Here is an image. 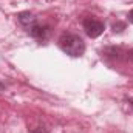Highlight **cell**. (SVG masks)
I'll return each mask as SVG.
<instances>
[{"label": "cell", "instance_id": "obj_1", "mask_svg": "<svg viewBox=\"0 0 133 133\" xmlns=\"http://www.w3.org/2000/svg\"><path fill=\"white\" fill-rule=\"evenodd\" d=\"M59 46L61 50L71 56V57H81L85 53V42L73 33H62L59 37Z\"/></svg>", "mask_w": 133, "mask_h": 133}, {"label": "cell", "instance_id": "obj_2", "mask_svg": "<svg viewBox=\"0 0 133 133\" xmlns=\"http://www.w3.org/2000/svg\"><path fill=\"white\" fill-rule=\"evenodd\" d=\"M82 26H84V30H85L87 36H90L91 39L99 37L101 34L104 33V30H105L104 22H101V20H98V19H93V17H87V19H84Z\"/></svg>", "mask_w": 133, "mask_h": 133}, {"label": "cell", "instance_id": "obj_3", "mask_svg": "<svg viewBox=\"0 0 133 133\" xmlns=\"http://www.w3.org/2000/svg\"><path fill=\"white\" fill-rule=\"evenodd\" d=\"M17 20H19V23L25 28L26 33H30L34 26L39 23V22H37V17H36L34 14H31V12H28V11L20 12V14L17 16Z\"/></svg>", "mask_w": 133, "mask_h": 133}, {"label": "cell", "instance_id": "obj_4", "mask_svg": "<svg viewBox=\"0 0 133 133\" xmlns=\"http://www.w3.org/2000/svg\"><path fill=\"white\" fill-rule=\"evenodd\" d=\"M48 31H50V30H48V26H43V25H39V23H37V25H36V26H34V28L28 34H30L31 37H34V39L43 40V39H46Z\"/></svg>", "mask_w": 133, "mask_h": 133}, {"label": "cell", "instance_id": "obj_5", "mask_svg": "<svg viewBox=\"0 0 133 133\" xmlns=\"http://www.w3.org/2000/svg\"><path fill=\"white\" fill-rule=\"evenodd\" d=\"M31 133H48V132H46V129H43V127H37V129L31 130Z\"/></svg>", "mask_w": 133, "mask_h": 133}, {"label": "cell", "instance_id": "obj_6", "mask_svg": "<svg viewBox=\"0 0 133 133\" xmlns=\"http://www.w3.org/2000/svg\"><path fill=\"white\" fill-rule=\"evenodd\" d=\"M129 20H130V22L133 23V9L130 11V12H129Z\"/></svg>", "mask_w": 133, "mask_h": 133}, {"label": "cell", "instance_id": "obj_7", "mask_svg": "<svg viewBox=\"0 0 133 133\" xmlns=\"http://www.w3.org/2000/svg\"><path fill=\"white\" fill-rule=\"evenodd\" d=\"M5 88H6V85H5V84H3V82H2V81H0V91H3V90H5Z\"/></svg>", "mask_w": 133, "mask_h": 133}, {"label": "cell", "instance_id": "obj_8", "mask_svg": "<svg viewBox=\"0 0 133 133\" xmlns=\"http://www.w3.org/2000/svg\"><path fill=\"white\" fill-rule=\"evenodd\" d=\"M130 54H132V59H133V51H132V53H130Z\"/></svg>", "mask_w": 133, "mask_h": 133}]
</instances>
